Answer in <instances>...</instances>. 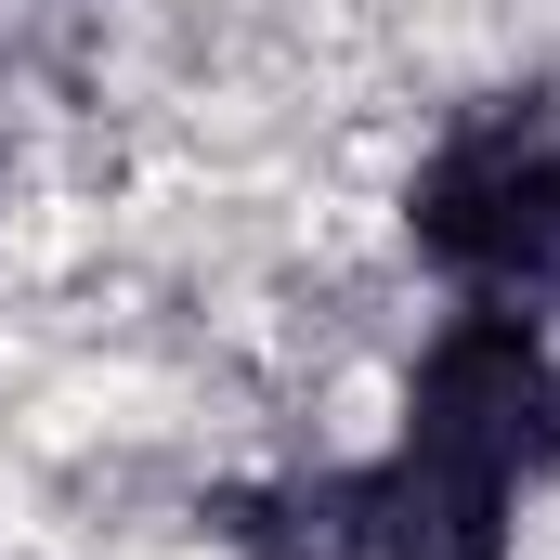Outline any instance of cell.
<instances>
[{
    "instance_id": "6da1fadb",
    "label": "cell",
    "mask_w": 560,
    "mask_h": 560,
    "mask_svg": "<svg viewBox=\"0 0 560 560\" xmlns=\"http://www.w3.org/2000/svg\"><path fill=\"white\" fill-rule=\"evenodd\" d=\"M418 248L482 300H548L560 287V143L535 118H482L418 170L405 196Z\"/></svg>"
},
{
    "instance_id": "7a4b0ae2",
    "label": "cell",
    "mask_w": 560,
    "mask_h": 560,
    "mask_svg": "<svg viewBox=\"0 0 560 560\" xmlns=\"http://www.w3.org/2000/svg\"><path fill=\"white\" fill-rule=\"evenodd\" d=\"M430 456H456V469H482V482H535L560 469V365L548 339L522 326V313H469V326H443L418 365V430Z\"/></svg>"
},
{
    "instance_id": "3957f363",
    "label": "cell",
    "mask_w": 560,
    "mask_h": 560,
    "mask_svg": "<svg viewBox=\"0 0 560 560\" xmlns=\"http://www.w3.org/2000/svg\"><path fill=\"white\" fill-rule=\"evenodd\" d=\"M352 535H365V560H509V482L405 443L392 469L352 482Z\"/></svg>"
},
{
    "instance_id": "277c9868",
    "label": "cell",
    "mask_w": 560,
    "mask_h": 560,
    "mask_svg": "<svg viewBox=\"0 0 560 560\" xmlns=\"http://www.w3.org/2000/svg\"><path fill=\"white\" fill-rule=\"evenodd\" d=\"M222 535H235L248 560H365L352 482H261V495H222Z\"/></svg>"
}]
</instances>
